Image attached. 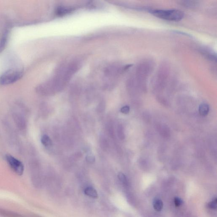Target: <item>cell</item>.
I'll list each match as a JSON object with an SVG mask.
<instances>
[{
  "label": "cell",
  "instance_id": "6da1fadb",
  "mask_svg": "<svg viewBox=\"0 0 217 217\" xmlns=\"http://www.w3.org/2000/svg\"><path fill=\"white\" fill-rule=\"evenodd\" d=\"M80 65V62L76 60L63 64L57 70L53 77L39 87V91L44 94L52 93L59 91L66 85L77 72Z\"/></svg>",
  "mask_w": 217,
  "mask_h": 217
},
{
  "label": "cell",
  "instance_id": "7a4b0ae2",
  "mask_svg": "<svg viewBox=\"0 0 217 217\" xmlns=\"http://www.w3.org/2000/svg\"><path fill=\"white\" fill-rule=\"evenodd\" d=\"M150 13L157 18L168 21H180L184 17L183 12L177 10H151Z\"/></svg>",
  "mask_w": 217,
  "mask_h": 217
},
{
  "label": "cell",
  "instance_id": "3957f363",
  "mask_svg": "<svg viewBox=\"0 0 217 217\" xmlns=\"http://www.w3.org/2000/svg\"><path fill=\"white\" fill-rule=\"evenodd\" d=\"M23 75L22 72L19 70H7L0 77V84L3 85L11 84L20 80Z\"/></svg>",
  "mask_w": 217,
  "mask_h": 217
},
{
  "label": "cell",
  "instance_id": "277c9868",
  "mask_svg": "<svg viewBox=\"0 0 217 217\" xmlns=\"http://www.w3.org/2000/svg\"><path fill=\"white\" fill-rule=\"evenodd\" d=\"M6 159L10 168L18 175H22L24 171V166L22 163L10 155H7Z\"/></svg>",
  "mask_w": 217,
  "mask_h": 217
},
{
  "label": "cell",
  "instance_id": "5b68a950",
  "mask_svg": "<svg viewBox=\"0 0 217 217\" xmlns=\"http://www.w3.org/2000/svg\"><path fill=\"white\" fill-rule=\"evenodd\" d=\"M119 67L117 65H112L106 67L104 73V80L108 83L112 84L119 73Z\"/></svg>",
  "mask_w": 217,
  "mask_h": 217
},
{
  "label": "cell",
  "instance_id": "8992f818",
  "mask_svg": "<svg viewBox=\"0 0 217 217\" xmlns=\"http://www.w3.org/2000/svg\"><path fill=\"white\" fill-rule=\"evenodd\" d=\"M85 194L87 196L93 198H96L98 197L97 191L92 187H87L85 189Z\"/></svg>",
  "mask_w": 217,
  "mask_h": 217
},
{
  "label": "cell",
  "instance_id": "52a82bcc",
  "mask_svg": "<svg viewBox=\"0 0 217 217\" xmlns=\"http://www.w3.org/2000/svg\"><path fill=\"white\" fill-rule=\"evenodd\" d=\"M9 32L7 29L4 31L0 41V52H2L6 45L8 37Z\"/></svg>",
  "mask_w": 217,
  "mask_h": 217
},
{
  "label": "cell",
  "instance_id": "ba28073f",
  "mask_svg": "<svg viewBox=\"0 0 217 217\" xmlns=\"http://www.w3.org/2000/svg\"><path fill=\"white\" fill-rule=\"evenodd\" d=\"M153 206L156 211L157 212H160L163 207V203L161 200L156 198L154 200L153 202Z\"/></svg>",
  "mask_w": 217,
  "mask_h": 217
},
{
  "label": "cell",
  "instance_id": "9c48e42d",
  "mask_svg": "<svg viewBox=\"0 0 217 217\" xmlns=\"http://www.w3.org/2000/svg\"><path fill=\"white\" fill-rule=\"evenodd\" d=\"M209 107L207 104H203L200 106L199 112L200 114L203 116H205L208 114Z\"/></svg>",
  "mask_w": 217,
  "mask_h": 217
},
{
  "label": "cell",
  "instance_id": "30bf717a",
  "mask_svg": "<svg viewBox=\"0 0 217 217\" xmlns=\"http://www.w3.org/2000/svg\"><path fill=\"white\" fill-rule=\"evenodd\" d=\"M41 142L42 144L45 146H50L52 144V141L49 137L46 135H44L42 136Z\"/></svg>",
  "mask_w": 217,
  "mask_h": 217
},
{
  "label": "cell",
  "instance_id": "8fae6325",
  "mask_svg": "<svg viewBox=\"0 0 217 217\" xmlns=\"http://www.w3.org/2000/svg\"><path fill=\"white\" fill-rule=\"evenodd\" d=\"M118 179L123 184L125 185H127L128 181L127 177L122 173H120L118 175Z\"/></svg>",
  "mask_w": 217,
  "mask_h": 217
},
{
  "label": "cell",
  "instance_id": "7c38bea8",
  "mask_svg": "<svg viewBox=\"0 0 217 217\" xmlns=\"http://www.w3.org/2000/svg\"><path fill=\"white\" fill-rule=\"evenodd\" d=\"M100 145L103 151H107L109 148V143L107 140L105 138H103L101 140Z\"/></svg>",
  "mask_w": 217,
  "mask_h": 217
},
{
  "label": "cell",
  "instance_id": "4fadbf2b",
  "mask_svg": "<svg viewBox=\"0 0 217 217\" xmlns=\"http://www.w3.org/2000/svg\"><path fill=\"white\" fill-rule=\"evenodd\" d=\"M217 198H214L211 202L208 204V206L210 208L212 209H215L217 207Z\"/></svg>",
  "mask_w": 217,
  "mask_h": 217
},
{
  "label": "cell",
  "instance_id": "5bb4252c",
  "mask_svg": "<svg viewBox=\"0 0 217 217\" xmlns=\"http://www.w3.org/2000/svg\"><path fill=\"white\" fill-rule=\"evenodd\" d=\"M118 133L119 137L120 139L123 140L124 138V135L123 130L122 127L121 126H119L118 128Z\"/></svg>",
  "mask_w": 217,
  "mask_h": 217
},
{
  "label": "cell",
  "instance_id": "9a60e30c",
  "mask_svg": "<svg viewBox=\"0 0 217 217\" xmlns=\"http://www.w3.org/2000/svg\"><path fill=\"white\" fill-rule=\"evenodd\" d=\"M86 161L89 163H95V161H96L95 157L92 155H88L86 157Z\"/></svg>",
  "mask_w": 217,
  "mask_h": 217
},
{
  "label": "cell",
  "instance_id": "2e32d148",
  "mask_svg": "<svg viewBox=\"0 0 217 217\" xmlns=\"http://www.w3.org/2000/svg\"><path fill=\"white\" fill-rule=\"evenodd\" d=\"M174 202L176 206H181L183 203V202L181 198H178V197H176L174 198Z\"/></svg>",
  "mask_w": 217,
  "mask_h": 217
},
{
  "label": "cell",
  "instance_id": "e0dca14e",
  "mask_svg": "<svg viewBox=\"0 0 217 217\" xmlns=\"http://www.w3.org/2000/svg\"><path fill=\"white\" fill-rule=\"evenodd\" d=\"M129 106H124L122 108L120 111L122 113L124 114H127L129 113Z\"/></svg>",
  "mask_w": 217,
  "mask_h": 217
},
{
  "label": "cell",
  "instance_id": "ac0fdd59",
  "mask_svg": "<svg viewBox=\"0 0 217 217\" xmlns=\"http://www.w3.org/2000/svg\"><path fill=\"white\" fill-rule=\"evenodd\" d=\"M104 105L103 104H100V105L98 106V110L100 112H101L102 111H103L104 110Z\"/></svg>",
  "mask_w": 217,
  "mask_h": 217
}]
</instances>
